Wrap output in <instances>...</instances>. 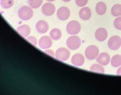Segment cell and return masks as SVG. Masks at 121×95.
I'll return each instance as SVG.
<instances>
[{
    "label": "cell",
    "mask_w": 121,
    "mask_h": 95,
    "mask_svg": "<svg viewBox=\"0 0 121 95\" xmlns=\"http://www.w3.org/2000/svg\"><path fill=\"white\" fill-rule=\"evenodd\" d=\"M28 3L32 9H38L41 6L43 0H28Z\"/></svg>",
    "instance_id": "obj_21"
},
{
    "label": "cell",
    "mask_w": 121,
    "mask_h": 95,
    "mask_svg": "<svg viewBox=\"0 0 121 95\" xmlns=\"http://www.w3.org/2000/svg\"><path fill=\"white\" fill-rule=\"evenodd\" d=\"M117 75L118 76H121V67H120L117 70Z\"/></svg>",
    "instance_id": "obj_27"
},
{
    "label": "cell",
    "mask_w": 121,
    "mask_h": 95,
    "mask_svg": "<svg viewBox=\"0 0 121 95\" xmlns=\"http://www.w3.org/2000/svg\"><path fill=\"white\" fill-rule=\"evenodd\" d=\"M96 59L98 64L102 65L103 66L108 64L111 60L109 54L106 52L100 53V54H99V55Z\"/></svg>",
    "instance_id": "obj_11"
},
{
    "label": "cell",
    "mask_w": 121,
    "mask_h": 95,
    "mask_svg": "<svg viewBox=\"0 0 121 95\" xmlns=\"http://www.w3.org/2000/svg\"><path fill=\"white\" fill-rule=\"evenodd\" d=\"M111 13L114 17L121 16V4H116L112 7L111 9Z\"/></svg>",
    "instance_id": "obj_19"
},
{
    "label": "cell",
    "mask_w": 121,
    "mask_h": 95,
    "mask_svg": "<svg viewBox=\"0 0 121 95\" xmlns=\"http://www.w3.org/2000/svg\"><path fill=\"white\" fill-rule=\"evenodd\" d=\"M121 46V38L120 36L114 35L109 39L108 47L112 50H117Z\"/></svg>",
    "instance_id": "obj_6"
},
{
    "label": "cell",
    "mask_w": 121,
    "mask_h": 95,
    "mask_svg": "<svg viewBox=\"0 0 121 95\" xmlns=\"http://www.w3.org/2000/svg\"><path fill=\"white\" fill-rule=\"evenodd\" d=\"M17 30L19 34L24 38L29 36L31 32V29L27 24H22L19 26L17 29Z\"/></svg>",
    "instance_id": "obj_15"
},
{
    "label": "cell",
    "mask_w": 121,
    "mask_h": 95,
    "mask_svg": "<svg viewBox=\"0 0 121 95\" xmlns=\"http://www.w3.org/2000/svg\"><path fill=\"white\" fill-rule=\"evenodd\" d=\"M110 63L112 66L114 68L119 67L121 66V55H115L110 60Z\"/></svg>",
    "instance_id": "obj_18"
},
{
    "label": "cell",
    "mask_w": 121,
    "mask_h": 95,
    "mask_svg": "<svg viewBox=\"0 0 121 95\" xmlns=\"http://www.w3.org/2000/svg\"><path fill=\"white\" fill-rule=\"evenodd\" d=\"M36 29L38 32L41 34L45 33L49 29V25L45 20H40L36 24Z\"/></svg>",
    "instance_id": "obj_12"
},
{
    "label": "cell",
    "mask_w": 121,
    "mask_h": 95,
    "mask_svg": "<svg viewBox=\"0 0 121 95\" xmlns=\"http://www.w3.org/2000/svg\"><path fill=\"white\" fill-rule=\"evenodd\" d=\"M55 10H56V8H55V5L50 2L43 4L41 8V11L47 17L52 16L55 13Z\"/></svg>",
    "instance_id": "obj_8"
},
{
    "label": "cell",
    "mask_w": 121,
    "mask_h": 95,
    "mask_svg": "<svg viewBox=\"0 0 121 95\" xmlns=\"http://www.w3.org/2000/svg\"><path fill=\"white\" fill-rule=\"evenodd\" d=\"M66 44L67 47L70 50H76L78 49L81 45V40L79 36L72 35L67 39Z\"/></svg>",
    "instance_id": "obj_3"
},
{
    "label": "cell",
    "mask_w": 121,
    "mask_h": 95,
    "mask_svg": "<svg viewBox=\"0 0 121 95\" xmlns=\"http://www.w3.org/2000/svg\"><path fill=\"white\" fill-rule=\"evenodd\" d=\"M62 1H63L64 2H65V3H67V2L70 1L71 0H62Z\"/></svg>",
    "instance_id": "obj_29"
},
{
    "label": "cell",
    "mask_w": 121,
    "mask_h": 95,
    "mask_svg": "<svg viewBox=\"0 0 121 95\" xmlns=\"http://www.w3.org/2000/svg\"><path fill=\"white\" fill-rule=\"evenodd\" d=\"M27 40L29 43L33 44L34 46H36L38 45V41L37 39L33 36H29L27 37Z\"/></svg>",
    "instance_id": "obj_24"
},
{
    "label": "cell",
    "mask_w": 121,
    "mask_h": 95,
    "mask_svg": "<svg viewBox=\"0 0 121 95\" xmlns=\"http://www.w3.org/2000/svg\"><path fill=\"white\" fill-rule=\"evenodd\" d=\"M0 4L3 8L6 9H10L13 6L14 0H1Z\"/></svg>",
    "instance_id": "obj_22"
},
{
    "label": "cell",
    "mask_w": 121,
    "mask_h": 95,
    "mask_svg": "<svg viewBox=\"0 0 121 95\" xmlns=\"http://www.w3.org/2000/svg\"><path fill=\"white\" fill-rule=\"evenodd\" d=\"M46 1H48V2H50V3H51V2L55 1V0H46Z\"/></svg>",
    "instance_id": "obj_28"
},
{
    "label": "cell",
    "mask_w": 121,
    "mask_h": 95,
    "mask_svg": "<svg viewBox=\"0 0 121 95\" xmlns=\"http://www.w3.org/2000/svg\"><path fill=\"white\" fill-rule=\"evenodd\" d=\"M71 62L73 65L81 67L84 65L85 62V58L81 53H76L72 56Z\"/></svg>",
    "instance_id": "obj_13"
},
{
    "label": "cell",
    "mask_w": 121,
    "mask_h": 95,
    "mask_svg": "<svg viewBox=\"0 0 121 95\" xmlns=\"http://www.w3.org/2000/svg\"><path fill=\"white\" fill-rule=\"evenodd\" d=\"M107 7L105 3L100 1L96 4V12L99 15H103L107 12Z\"/></svg>",
    "instance_id": "obj_16"
},
{
    "label": "cell",
    "mask_w": 121,
    "mask_h": 95,
    "mask_svg": "<svg viewBox=\"0 0 121 95\" xmlns=\"http://www.w3.org/2000/svg\"><path fill=\"white\" fill-rule=\"evenodd\" d=\"M99 54V49L95 45H91L87 47L85 51V56L88 60L96 59Z\"/></svg>",
    "instance_id": "obj_4"
},
{
    "label": "cell",
    "mask_w": 121,
    "mask_h": 95,
    "mask_svg": "<svg viewBox=\"0 0 121 95\" xmlns=\"http://www.w3.org/2000/svg\"><path fill=\"white\" fill-rule=\"evenodd\" d=\"M56 15L58 19L61 21L67 20L70 16V10L68 7L65 6H62L57 10Z\"/></svg>",
    "instance_id": "obj_7"
},
{
    "label": "cell",
    "mask_w": 121,
    "mask_h": 95,
    "mask_svg": "<svg viewBox=\"0 0 121 95\" xmlns=\"http://www.w3.org/2000/svg\"><path fill=\"white\" fill-rule=\"evenodd\" d=\"M61 36H62V32L60 29L58 28H54L52 29L50 32V37L55 41L59 40V39H60Z\"/></svg>",
    "instance_id": "obj_17"
},
{
    "label": "cell",
    "mask_w": 121,
    "mask_h": 95,
    "mask_svg": "<svg viewBox=\"0 0 121 95\" xmlns=\"http://www.w3.org/2000/svg\"><path fill=\"white\" fill-rule=\"evenodd\" d=\"M44 52L46 54H47L48 55L54 57L55 56V53L54 52V51L52 49H49V48H47V49H45Z\"/></svg>",
    "instance_id": "obj_26"
},
{
    "label": "cell",
    "mask_w": 121,
    "mask_h": 95,
    "mask_svg": "<svg viewBox=\"0 0 121 95\" xmlns=\"http://www.w3.org/2000/svg\"><path fill=\"white\" fill-rule=\"evenodd\" d=\"M81 30V24L76 20L70 21L67 25L66 31L70 35H76L79 33Z\"/></svg>",
    "instance_id": "obj_2"
},
{
    "label": "cell",
    "mask_w": 121,
    "mask_h": 95,
    "mask_svg": "<svg viewBox=\"0 0 121 95\" xmlns=\"http://www.w3.org/2000/svg\"><path fill=\"white\" fill-rule=\"evenodd\" d=\"M79 16L80 18L83 21H87L90 19L91 17V11L88 7H83L81 9L79 12Z\"/></svg>",
    "instance_id": "obj_14"
},
{
    "label": "cell",
    "mask_w": 121,
    "mask_h": 95,
    "mask_svg": "<svg viewBox=\"0 0 121 95\" xmlns=\"http://www.w3.org/2000/svg\"><path fill=\"white\" fill-rule=\"evenodd\" d=\"M52 39L48 36H42L38 42L39 47L43 50L49 48L52 46Z\"/></svg>",
    "instance_id": "obj_9"
},
{
    "label": "cell",
    "mask_w": 121,
    "mask_h": 95,
    "mask_svg": "<svg viewBox=\"0 0 121 95\" xmlns=\"http://www.w3.org/2000/svg\"><path fill=\"white\" fill-rule=\"evenodd\" d=\"M70 56V52L69 50L65 47H60L58 48L55 52V57L60 61H67Z\"/></svg>",
    "instance_id": "obj_5"
},
{
    "label": "cell",
    "mask_w": 121,
    "mask_h": 95,
    "mask_svg": "<svg viewBox=\"0 0 121 95\" xmlns=\"http://www.w3.org/2000/svg\"><path fill=\"white\" fill-rule=\"evenodd\" d=\"M18 16L22 20L27 21L33 17V9L30 6H23L19 9L18 12Z\"/></svg>",
    "instance_id": "obj_1"
},
{
    "label": "cell",
    "mask_w": 121,
    "mask_h": 95,
    "mask_svg": "<svg viewBox=\"0 0 121 95\" xmlns=\"http://www.w3.org/2000/svg\"><path fill=\"white\" fill-rule=\"evenodd\" d=\"M113 24H114V27L117 30H121V16L117 17L114 19Z\"/></svg>",
    "instance_id": "obj_23"
},
{
    "label": "cell",
    "mask_w": 121,
    "mask_h": 95,
    "mask_svg": "<svg viewBox=\"0 0 121 95\" xmlns=\"http://www.w3.org/2000/svg\"><path fill=\"white\" fill-rule=\"evenodd\" d=\"M88 0H75V3L78 7H85L88 3Z\"/></svg>",
    "instance_id": "obj_25"
},
{
    "label": "cell",
    "mask_w": 121,
    "mask_h": 95,
    "mask_svg": "<svg viewBox=\"0 0 121 95\" xmlns=\"http://www.w3.org/2000/svg\"><path fill=\"white\" fill-rule=\"evenodd\" d=\"M95 36L98 41H105L108 36L107 30L105 28L100 27L96 30L95 33Z\"/></svg>",
    "instance_id": "obj_10"
},
{
    "label": "cell",
    "mask_w": 121,
    "mask_h": 95,
    "mask_svg": "<svg viewBox=\"0 0 121 95\" xmlns=\"http://www.w3.org/2000/svg\"><path fill=\"white\" fill-rule=\"evenodd\" d=\"M90 70L91 72H98V73H104L105 69L103 67V65L99 64H94L90 67Z\"/></svg>",
    "instance_id": "obj_20"
}]
</instances>
